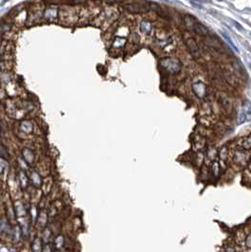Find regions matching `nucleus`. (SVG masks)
<instances>
[{"mask_svg":"<svg viewBox=\"0 0 251 252\" xmlns=\"http://www.w3.org/2000/svg\"><path fill=\"white\" fill-rule=\"evenodd\" d=\"M0 156L3 157L4 159H8L9 158V155H8V153L6 151V148L4 146H2V145H0Z\"/></svg>","mask_w":251,"mask_h":252,"instance_id":"b1692460","label":"nucleus"},{"mask_svg":"<svg viewBox=\"0 0 251 252\" xmlns=\"http://www.w3.org/2000/svg\"><path fill=\"white\" fill-rule=\"evenodd\" d=\"M52 236V232L50 229H45L44 234H43V242L45 243V245H47L49 243L50 239H51Z\"/></svg>","mask_w":251,"mask_h":252,"instance_id":"f3484780","label":"nucleus"},{"mask_svg":"<svg viewBox=\"0 0 251 252\" xmlns=\"http://www.w3.org/2000/svg\"><path fill=\"white\" fill-rule=\"evenodd\" d=\"M205 142H206V140H205L204 138H202L201 136H197L194 139V146H195L196 149L200 150L205 146Z\"/></svg>","mask_w":251,"mask_h":252,"instance_id":"4468645a","label":"nucleus"},{"mask_svg":"<svg viewBox=\"0 0 251 252\" xmlns=\"http://www.w3.org/2000/svg\"><path fill=\"white\" fill-rule=\"evenodd\" d=\"M127 10L131 12H146L148 11L149 7L146 6V3L143 2H134V3H131L130 5H128L126 7Z\"/></svg>","mask_w":251,"mask_h":252,"instance_id":"7ed1b4c3","label":"nucleus"},{"mask_svg":"<svg viewBox=\"0 0 251 252\" xmlns=\"http://www.w3.org/2000/svg\"><path fill=\"white\" fill-rule=\"evenodd\" d=\"M159 64L163 69L171 74H178L182 68L180 61L175 58H163Z\"/></svg>","mask_w":251,"mask_h":252,"instance_id":"f257e3e1","label":"nucleus"},{"mask_svg":"<svg viewBox=\"0 0 251 252\" xmlns=\"http://www.w3.org/2000/svg\"><path fill=\"white\" fill-rule=\"evenodd\" d=\"M63 244H65V239H63V237L62 235H59L55 239V241H54V246H55L57 248H61L63 246Z\"/></svg>","mask_w":251,"mask_h":252,"instance_id":"412c9836","label":"nucleus"},{"mask_svg":"<svg viewBox=\"0 0 251 252\" xmlns=\"http://www.w3.org/2000/svg\"><path fill=\"white\" fill-rule=\"evenodd\" d=\"M43 250V246H42V241L39 238H36V239L32 242V245H31V251L32 252H42Z\"/></svg>","mask_w":251,"mask_h":252,"instance_id":"9b49d317","label":"nucleus"},{"mask_svg":"<svg viewBox=\"0 0 251 252\" xmlns=\"http://www.w3.org/2000/svg\"><path fill=\"white\" fill-rule=\"evenodd\" d=\"M250 68H251V65H250Z\"/></svg>","mask_w":251,"mask_h":252,"instance_id":"cd10ccee","label":"nucleus"},{"mask_svg":"<svg viewBox=\"0 0 251 252\" xmlns=\"http://www.w3.org/2000/svg\"><path fill=\"white\" fill-rule=\"evenodd\" d=\"M217 156V152L214 148H209L208 153H207V158H208L209 160H214L215 157Z\"/></svg>","mask_w":251,"mask_h":252,"instance_id":"4be33fe9","label":"nucleus"},{"mask_svg":"<svg viewBox=\"0 0 251 252\" xmlns=\"http://www.w3.org/2000/svg\"><path fill=\"white\" fill-rule=\"evenodd\" d=\"M244 245L247 249H251V229H249L247 233H245V239Z\"/></svg>","mask_w":251,"mask_h":252,"instance_id":"a211bd4d","label":"nucleus"},{"mask_svg":"<svg viewBox=\"0 0 251 252\" xmlns=\"http://www.w3.org/2000/svg\"><path fill=\"white\" fill-rule=\"evenodd\" d=\"M241 112L244 114L245 121H250L251 120V103L248 101H245L244 102L243 106H242Z\"/></svg>","mask_w":251,"mask_h":252,"instance_id":"6e6552de","label":"nucleus"},{"mask_svg":"<svg viewBox=\"0 0 251 252\" xmlns=\"http://www.w3.org/2000/svg\"><path fill=\"white\" fill-rule=\"evenodd\" d=\"M247 154H245L243 151H238L236 152V154L233 156V160L234 162L239 166H245L246 163H247Z\"/></svg>","mask_w":251,"mask_h":252,"instance_id":"20e7f679","label":"nucleus"},{"mask_svg":"<svg viewBox=\"0 0 251 252\" xmlns=\"http://www.w3.org/2000/svg\"><path fill=\"white\" fill-rule=\"evenodd\" d=\"M193 31L196 33L200 34V35H207V33H208V30H207L206 27L203 26L201 23H198V22L196 23Z\"/></svg>","mask_w":251,"mask_h":252,"instance_id":"ddd939ff","label":"nucleus"},{"mask_svg":"<svg viewBox=\"0 0 251 252\" xmlns=\"http://www.w3.org/2000/svg\"><path fill=\"white\" fill-rule=\"evenodd\" d=\"M219 173H220V168H219V164L217 162H214L212 164V174L214 176H218Z\"/></svg>","mask_w":251,"mask_h":252,"instance_id":"5701e85b","label":"nucleus"},{"mask_svg":"<svg viewBox=\"0 0 251 252\" xmlns=\"http://www.w3.org/2000/svg\"><path fill=\"white\" fill-rule=\"evenodd\" d=\"M221 34H222V36L224 37V39H225L226 41V43L229 44V46L232 49H233L234 51H236L237 53H238V52H239V49H238V48L235 46L234 42L232 41V39L230 38V36H229V35H227L226 33H225V32H222Z\"/></svg>","mask_w":251,"mask_h":252,"instance_id":"f8f14e48","label":"nucleus"},{"mask_svg":"<svg viewBox=\"0 0 251 252\" xmlns=\"http://www.w3.org/2000/svg\"><path fill=\"white\" fill-rule=\"evenodd\" d=\"M140 30L142 31L144 34H147V35L151 34V32H152V30H153L151 22L148 20H143L140 23Z\"/></svg>","mask_w":251,"mask_h":252,"instance_id":"9d476101","label":"nucleus"},{"mask_svg":"<svg viewBox=\"0 0 251 252\" xmlns=\"http://www.w3.org/2000/svg\"><path fill=\"white\" fill-rule=\"evenodd\" d=\"M248 169L251 171V158H250V160H249V162H248Z\"/></svg>","mask_w":251,"mask_h":252,"instance_id":"bb28decb","label":"nucleus"},{"mask_svg":"<svg viewBox=\"0 0 251 252\" xmlns=\"http://www.w3.org/2000/svg\"><path fill=\"white\" fill-rule=\"evenodd\" d=\"M10 231V227L8 223H6L4 220L0 221V233H8Z\"/></svg>","mask_w":251,"mask_h":252,"instance_id":"aec40b11","label":"nucleus"},{"mask_svg":"<svg viewBox=\"0 0 251 252\" xmlns=\"http://www.w3.org/2000/svg\"><path fill=\"white\" fill-rule=\"evenodd\" d=\"M186 45H187V48H188L189 51L190 52V54L194 57H198L199 56V48L197 47V44L194 41L193 39H188L186 41Z\"/></svg>","mask_w":251,"mask_h":252,"instance_id":"39448f33","label":"nucleus"},{"mask_svg":"<svg viewBox=\"0 0 251 252\" xmlns=\"http://www.w3.org/2000/svg\"><path fill=\"white\" fill-rule=\"evenodd\" d=\"M224 79L226 80V82L227 84H229L232 86H237L238 85V80H237L236 76L234 74H232L229 71H224Z\"/></svg>","mask_w":251,"mask_h":252,"instance_id":"0eeeda50","label":"nucleus"},{"mask_svg":"<svg viewBox=\"0 0 251 252\" xmlns=\"http://www.w3.org/2000/svg\"><path fill=\"white\" fill-rule=\"evenodd\" d=\"M196 23H197V22L195 21V19L193 16L185 15V17H184V24H185V27H186L187 30L193 31Z\"/></svg>","mask_w":251,"mask_h":252,"instance_id":"1a4fd4ad","label":"nucleus"},{"mask_svg":"<svg viewBox=\"0 0 251 252\" xmlns=\"http://www.w3.org/2000/svg\"><path fill=\"white\" fill-rule=\"evenodd\" d=\"M219 102H220V104L224 111L227 114H230V112L232 110V103L229 99L227 97H221L219 99Z\"/></svg>","mask_w":251,"mask_h":252,"instance_id":"423d86ee","label":"nucleus"},{"mask_svg":"<svg viewBox=\"0 0 251 252\" xmlns=\"http://www.w3.org/2000/svg\"><path fill=\"white\" fill-rule=\"evenodd\" d=\"M241 145L243 146V148H244V149H245V150L251 149V135L243 139V141H242Z\"/></svg>","mask_w":251,"mask_h":252,"instance_id":"dca6fc26","label":"nucleus"},{"mask_svg":"<svg viewBox=\"0 0 251 252\" xmlns=\"http://www.w3.org/2000/svg\"><path fill=\"white\" fill-rule=\"evenodd\" d=\"M191 87H193V90L194 94L198 98L203 99V98L206 97V95H207V86H206V84H205L204 83H202V82L194 83L193 85H191Z\"/></svg>","mask_w":251,"mask_h":252,"instance_id":"f03ea898","label":"nucleus"},{"mask_svg":"<svg viewBox=\"0 0 251 252\" xmlns=\"http://www.w3.org/2000/svg\"><path fill=\"white\" fill-rule=\"evenodd\" d=\"M42 252H52V248H51V246H50V245L49 244L45 245V246L43 247Z\"/></svg>","mask_w":251,"mask_h":252,"instance_id":"a878e982","label":"nucleus"},{"mask_svg":"<svg viewBox=\"0 0 251 252\" xmlns=\"http://www.w3.org/2000/svg\"><path fill=\"white\" fill-rule=\"evenodd\" d=\"M219 155H220V158L222 160H226L227 158V156H229V150H227V146H223L220 149Z\"/></svg>","mask_w":251,"mask_h":252,"instance_id":"6ab92c4d","label":"nucleus"},{"mask_svg":"<svg viewBox=\"0 0 251 252\" xmlns=\"http://www.w3.org/2000/svg\"><path fill=\"white\" fill-rule=\"evenodd\" d=\"M203 162H204V154L202 152H199L198 154L195 156V158H194V163L196 165V167H201Z\"/></svg>","mask_w":251,"mask_h":252,"instance_id":"2eb2a0df","label":"nucleus"},{"mask_svg":"<svg viewBox=\"0 0 251 252\" xmlns=\"http://www.w3.org/2000/svg\"><path fill=\"white\" fill-rule=\"evenodd\" d=\"M223 252H237L235 247L232 246H226L225 248L223 249Z\"/></svg>","mask_w":251,"mask_h":252,"instance_id":"393cba45","label":"nucleus"}]
</instances>
